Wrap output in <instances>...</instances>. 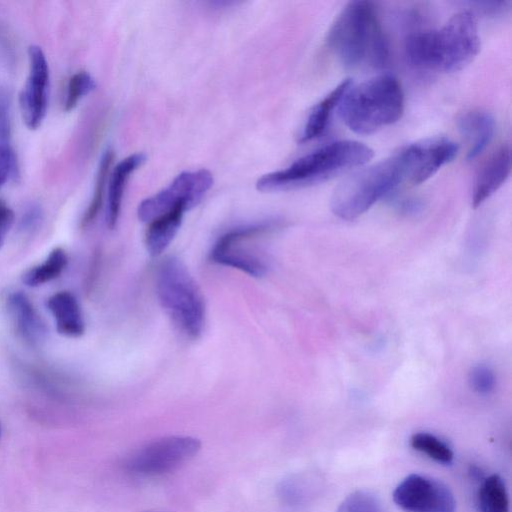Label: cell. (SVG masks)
Here are the masks:
<instances>
[{
  "mask_svg": "<svg viewBox=\"0 0 512 512\" xmlns=\"http://www.w3.org/2000/svg\"><path fill=\"white\" fill-rule=\"evenodd\" d=\"M458 146L446 137H433L401 148L405 181L418 185L433 176L441 167L451 162Z\"/></svg>",
  "mask_w": 512,
  "mask_h": 512,
  "instance_id": "30bf717a",
  "label": "cell"
},
{
  "mask_svg": "<svg viewBox=\"0 0 512 512\" xmlns=\"http://www.w3.org/2000/svg\"><path fill=\"white\" fill-rule=\"evenodd\" d=\"M410 445L414 450L427 455L438 463L450 464L453 461L454 453L451 447L434 434L414 433L410 438Z\"/></svg>",
  "mask_w": 512,
  "mask_h": 512,
  "instance_id": "7402d4cb",
  "label": "cell"
},
{
  "mask_svg": "<svg viewBox=\"0 0 512 512\" xmlns=\"http://www.w3.org/2000/svg\"><path fill=\"white\" fill-rule=\"evenodd\" d=\"M479 512H509V498L503 479L492 474L481 484L477 496Z\"/></svg>",
  "mask_w": 512,
  "mask_h": 512,
  "instance_id": "44dd1931",
  "label": "cell"
},
{
  "mask_svg": "<svg viewBox=\"0 0 512 512\" xmlns=\"http://www.w3.org/2000/svg\"><path fill=\"white\" fill-rule=\"evenodd\" d=\"M458 128L468 149L467 158L478 157L490 144L495 133V119L489 112L473 109L463 113L458 119Z\"/></svg>",
  "mask_w": 512,
  "mask_h": 512,
  "instance_id": "5bb4252c",
  "label": "cell"
},
{
  "mask_svg": "<svg viewBox=\"0 0 512 512\" xmlns=\"http://www.w3.org/2000/svg\"><path fill=\"white\" fill-rule=\"evenodd\" d=\"M468 382L473 391L480 395L490 394L496 386V376L486 364H477L469 372Z\"/></svg>",
  "mask_w": 512,
  "mask_h": 512,
  "instance_id": "484cf974",
  "label": "cell"
},
{
  "mask_svg": "<svg viewBox=\"0 0 512 512\" xmlns=\"http://www.w3.org/2000/svg\"><path fill=\"white\" fill-rule=\"evenodd\" d=\"M327 44L339 62L354 69L367 64L384 67L389 45L374 5L368 1L349 2L331 25Z\"/></svg>",
  "mask_w": 512,
  "mask_h": 512,
  "instance_id": "7a4b0ae2",
  "label": "cell"
},
{
  "mask_svg": "<svg viewBox=\"0 0 512 512\" xmlns=\"http://www.w3.org/2000/svg\"><path fill=\"white\" fill-rule=\"evenodd\" d=\"M479 51L477 21L470 11L456 13L438 29L415 32L405 43V55L412 66L446 73L463 69Z\"/></svg>",
  "mask_w": 512,
  "mask_h": 512,
  "instance_id": "6da1fadb",
  "label": "cell"
},
{
  "mask_svg": "<svg viewBox=\"0 0 512 512\" xmlns=\"http://www.w3.org/2000/svg\"><path fill=\"white\" fill-rule=\"evenodd\" d=\"M395 504L405 512H455L453 493L443 483L421 474L405 477L393 492Z\"/></svg>",
  "mask_w": 512,
  "mask_h": 512,
  "instance_id": "9c48e42d",
  "label": "cell"
},
{
  "mask_svg": "<svg viewBox=\"0 0 512 512\" xmlns=\"http://www.w3.org/2000/svg\"><path fill=\"white\" fill-rule=\"evenodd\" d=\"M7 307L18 335L31 346L41 344L46 327L27 295L21 291L9 294Z\"/></svg>",
  "mask_w": 512,
  "mask_h": 512,
  "instance_id": "4fadbf2b",
  "label": "cell"
},
{
  "mask_svg": "<svg viewBox=\"0 0 512 512\" xmlns=\"http://www.w3.org/2000/svg\"><path fill=\"white\" fill-rule=\"evenodd\" d=\"M200 449L198 439L190 436H168L157 439L135 451L125 463L133 474L155 476L169 473L189 461Z\"/></svg>",
  "mask_w": 512,
  "mask_h": 512,
  "instance_id": "ba28073f",
  "label": "cell"
},
{
  "mask_svg": "<svg viewBox=\"0 0 512 512\" xmlns=\"http://www.w3.org/2000/svg\"><path fill=\"white\" fill-rule=\"evenodd\" d=\"M46 306L50 311L59 334L66 337H80L85 332V321L80 304L69 291H59L51 295Z\"/></svg>",
  "mask_w": 512,
  "mask_h": 512,
  "instance_id": "9a60e30c",
  "label": "cell"
},
{
  "mask_svg": "<svg viewBox=\"0 0 512 512\" xmlns=\"http://www.w3.org/2000/svg\"><path fill=\"white\" fill-rule=\"evenodd\" d=\"M113 158L114 153L110 149L106 150L102 155L97 171L93 196L91 198L89 206L87 207L82 217L81 227H87L88 225H90L94 221V219L96 218L101 209L104 189L107 182L110 167L113 162Z\"/></svg>",
  "mask_w": 512,
  "mask_h": 512,
  "instance_id": "603a6c76",
  "label": "cell"
},
{
  "mask_svg": "<svg viewBox=\"0 0 512 512\" xmlns=\"http://www.w3.org/2000/svg\"><path fill=\"white\" fill-rule=\"evenodd\" d=\"M11 100L9 93L0 87V145H10L11 136V118H10Z\"/></svg>",
  "mask_w": 512,
  "mask_h": 512,
  "instance_id": "83f0119b",
  "label": "cell"
},
{
  "mask_svg": "<svg viewBox=\"0 0 512 512\" xmlns=\"http://www.w3.org/2000/svg\"><path fill=\"white\" fill-rule=\"evenodd\" d=\"M41 216L40 207L36 204L30 205L21 218L20 227L25 231L35 228L39 224Z\"/></svg>",
  "mask_w": 512,
  "mask_h": 512,
  "instance_id": "f546056e",
  "label": "cell"
},
{
  "mask_svg": "<svg viewBox=\"0 0 512 512\" xmlns=\"http://www.w3.org/2000/svg\"><path fill=\"white\" fill-rule=\"evenodd\" d=\"M184 212L183 209H175L149 222L145 246L151 256H159L167 249L181 226Z\"/></svg>",
  "mask_w": 512,
  "mask_h": 512,
  "instance_id": "ac0fdd59",
  "label": "cell"
},
{
  "mask_svg": "<svg viewBox=\"0 0 512 512\" xmlns=\"http://www.w3.org/2000/svg\"><path fill=\"white\" fill-rule=\"evenodd\" d=\"M18 177V163L10 145H0V188L9 180Z\"/></svg>",
  "mask_w": 512,
  "mask_h": 512,
  "instance_id": "4316f807",
  "label": "cell"
},
{
  "mask_svg": "<svg viewBox=\"0 0 512 512\" xmlns=\"http://www.w3.org/2000/svg\"><path fill=\"white\" fill-rule=\"evenodd\" d=\"M210 259L227 267L239 269L250 276L261 277L267 272V264L258 255L239 246L213 247Z\"/></svg>",
  "mask_w": 512,
  "mask_h": 512,
  "instance_id": "d6986e66",
  "label": "cell"
},
{
  "mask_svg": "<svg viewBox=\"0 0 512 512\" xmlns=\"http://www.w3.org/2000/svg\"><path fill=\"white\" fill-rule=\"evenodd\" d=\"M511 172V150L508 145L494 152L479 170L472 189L474 208L493 195L507 180Z\"/></svg>",
  "mask_w": 512,
  "mask_h": 512,
  "instance_id": "7c38bea8",
  "label": "cell"
},
{
  "mask_svg": "<svg viewBox=\"0 0 512 512\" xmlns=\"http://www.w3.org/2000/svg\"><path fill=\"white\" fill-rule=\"evenodd\" d=\"M337 512H385L379 498L372 492L357 490L349 494Z\"/></svg>",
  "mask_w": 512,
  "mask_h": 512,
  "instance_id": "d4e9b609",
  "label": "cell"
},
{
  "mask_svg": "<svg viewBox=\"0 0 512 512\" xmlns=\"http://www.w3.org/2000/svg\"><path fill=\"white\" fill-rule=\"evenodd\" d=\"M351 84V79L343 80L312 108L303 128L300 142H308L323 134L332 111L338 106L343 94Z\"/></svg>",
  "mask_w": 512,
  "mask_h": 512,
  "instance_id": "e0dca14e",
  "label": "cell"
},
{
  "mask_svg": "<svg viewBox=\"0 0 512 512\" xmlns=\"http://www.w3.org/2000/svg\"><path fill=\"white\" fill-rule=\"evenodd\" d=\"M0 435H1V427H0Z\"/></svg>",
  "mask_w": 512,
  "mask_h": 512,
  "instance_id": "4dcf8cb0",
  "label": "cell"
},
{
  "mask_svg": "<svg viewBox=\"0 0 512 512\" xmlns=\"http://www.w3.org/2000/svg\"><path fill=\"white\" fill-rule=\"evenodd\" d=\"M29 72L20 93V109L23 121L31 129H37L45 118L48 106L49 66L46 56L38 45L28 48Z\"/></svg>",
  "mask_w": 512,
  "mask_h": 512,
  "instance_id": "8fae6325",
  "label": "cell"
},
{
  "mask_svg": "<svg viewBox=\"0 0 512 512\" xmlns=\"http://www.w3.org/2000/svg\"><path fill=\"white\" fill-rule=\"evenodd\" d=\"M96 87L95 80L86 71L75 73L68 82L64 109L66 111L73 110L79 101L93 91Z\"/></svg>",
  "mask_w": 512,
  "mask_h": 512,
  "instance_id": "cb8c5ba5",
  "label": "cell"
},
{
  "mask_svg": "<svg viewBox=\"0 0 512 512\" xmlns=\"http://www.w3.org/2000/svg\"><path fill=\"white\" fill-rule=\"evenodd\" d=\"M213 185L206 169L180 173L165 189L143 200L137 210L142 222H151L175 209L184 211L196 206Z\"/></svg>",
  "mask_w": 512,
  "mask_h": 512,
  "instance_id": "52a82bcc",
  "label": "cell"
},
{
  "mask_svg": "<svg viewBox=\"0 0 512 512\" xmlns=\"http://www.w3.org/2000/svg\"><path fill=\"white\" fill-rule=\"evenodd\" d=\"M337 107L351 131L371 134L401 118L404 93L397 78L382 74L356 86L351 84Z\"/></svg>",
  "mask_w": 512,
  "mask_h": 512,
  "instance_id": "277c9868",
  "label": "cell"
},
{
  "mask_svg": "<svg viewBox=\"0 0 512 512\" xmlns=\"http://www.w3.org/2000/svg\"><path fill=\"white\" fill-rule=\"evenodd\" d=\"M146 156L135 153L120 161L114 168L109 180L106 222L110 229L117 225L122 198L130 175L143 164Z\"/></svg>",
  "mask_w": 512,
  "mask_h": 512,
  "instance_id": "2e32d148",
  "label": "cell"
},
{
  "mask_svg": "<svg viewBox=\"0 0 512 512\" xmlns=\"http://www.w3.org/2000/svg\"><path fill=\"white\" fill-rule=\"evenodd\" d=\"M14 222V213L6 204L0 202V249Z\"/></svg>",
  "mask_w": 512,
  "mask_h": 512,
  "instance_id": "f1b7e54d",
  "label": "cell"
},
{
  "mask_svg": "<svg viewBox=\"0 0 512 512\" xmlns=\"http://www.w3.org/2000/svg\"><path fill=\"white\" fill-rule=\"evenodd\" d=\"M68 256L64 249L54 248L47 258L29 270L23 276L22 281L29 287H38L58 278L65 270Z\"/></svg>",
  "mask_w": 512,
  "mask_h": 512,
  "instance_id": "ffe728a7",
  "label": "cell"
},
{
  "mask_svg": "<svg viewBox=\"0 0 512 512\" xmlns=\"http://www.w3.org/2000/svg\"><path fill=\"white\" fill-rule=\"evenodd\" d=\"M405 181L398 152L345 178L334 190L330 206L341 219L354 220Z\"/></svg>",
  "mask_w": 512,
  "mask_h": 512,
  "instance_id": "8992f818",
  "label": "cell"
},
{
  "mask_svg": "<svg viewBox=\"0 0 512 512\" xmlns=\"http://www.w3.org/2000/svg\"><path fill=\"white\" fill-rule=\"evenodd\" d=\"M156 293L178 329L191 339L203 333L206 319L204 297L186 265L177 257L163 259L156 271Z\"/></svg>",
  "mask_w": 512,
  "mask_h": 512,
  "instance_id": "5b68a950",
  "label": "cell"
},
{
  "mask_svg": "<svg viewBox=\"0 0 512 512\" xmlns=\"http://www.w3.org/2000/svg\"><path fill=\"white\" fill-rule=\"evenodd\" d=\"M373 155L369 146L358 141L331 142L302 156L283 170L263 175L256 182V188L271 192L321 182L366 164Z\"/></svg>",
  "mask_w": 512,
  "mask_h": 512,
  "instance_id": "3957f363",
  "label": "cell"
}]
</instances>
